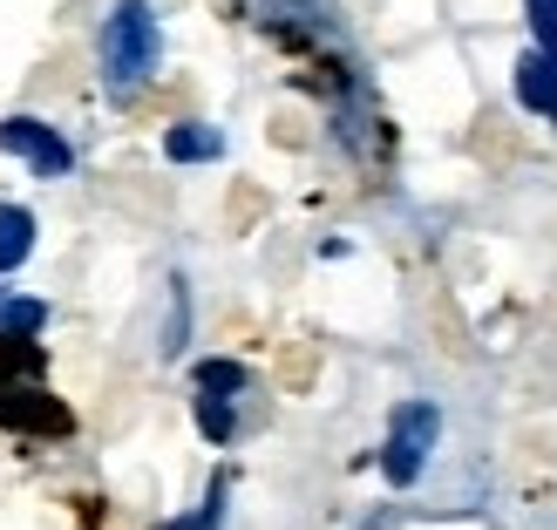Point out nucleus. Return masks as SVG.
Returning <instances> with one entry per match:
<instances>
[{"mask_svg": "<svg viewBox=\"0 0 557 530\" xmlns=\"http://www.w3.org/2000/svg\"><path fill=\"white\" fill-rule=\"evenodd\" d=\"M41 347L35 333H0V429L14 435H69L75 415L69 402L41 381Z\"/></svg>", "mask_w": 557, "mask_h": 530, "instance_id": "obj_1", "label": "nucleus"}, {"mask_svg": "<svg viewBox=\"0 0 557 530\" xmlns=\"http://www.w3.org/2000/svg\"><path fill=\"white\" fill-rule=\"evenodd\" d=\"M163 62V27L150 14V0H116L102 21V75H109V89L129 96L136 82H150Z\"/></svg>", "mask_w": 557, "mask_h": 530, "instance_id": "obj_2", "label": "nucleus"}, {"mask_svg": "<svg viewBox=\"0 0 557 530\" xmlns=\"http://www.w3.org/2000/svg\"><path fill=\"white\" fill-rule=\"evenodd\" d=\"M435 435H442V408H435V402H401L395 422H387V442H381V477L395 483V490L422 483Z\"/></svg>", "mask_w": 557, "mask_h": 530, "instance_id": "obj_3", "label": "nucleus"}, {"mask_svg": "<svg viewBox=\"0 0 557 530\" xmlns=\"http://www.w3.org/2000/svg\"><path fill=\"white\" fill-rule=\"evenodd\" d=\"M0 150L21 157L27 171L48 177V184L75 171V144H69V136L54 130V123H41V116H8V123H0Z\"/></svg>", "mask_w": 557, "mask_h": 530, "instance_id": "obj_4", "label": "nucleus"}, {"mask_svg": "<svg viewBox=\"0 0 557 530\" xmlns=\"http://www.w3.org/2000/svg\"><path fill=\"white\" fill-rule=\"evenodd\" d=\"M517 102L531 109V116H544V123H557V69L544 62V54L531 48L517 62Z\"/></svg>", "mask_w": 557, "mask_h": 530, "instance_id": "obj_5", "label": "nucleus"}, {"mask_svg": "<svg viewBox=\"0 0 557 530\" xmlns=\"http://www.w3.org/2000/svg\"><path fill=\"white\" fill-rule=\"evenodd\" d=\"M163 157H171V163H218V157H225V130H211V123H177L171 136H163Z\"/></svg>", "mask_w": 557, "mask_h": 530, "instance_id": "obj_6", "label": "nucleus"}, {"mask_svg": "<svg viewBox=\"0 0 557 530\" xmlns=\"http://www.w3.org/2000/svg\"><path fill=\"white\" fill-rule=\"evenodd\" d=\"M35 238H41L35 211H27V205H0V272L27 266V252H35Z\"/></svg>", "mask_w": 557, "mask_h": 530, "instance_id": "obj_7", "label": "nucleus"}, {"mask_svg": "<svg viewBox=\"0 0 557 530\" xmlns=\"http://www.w3.org/2000/svg\"><path fill=\"white\" fill-rule=\"evenodd\" d=\"M48 326V306L27 299V293H0V333H41Z\"/></svg>", "mask_w": 557, "mask_h": 530, "instance_id": "obj_8", "label": "nucleus"}, {"mask_svg": "<svg viewBox=\"0 0 557 530\" xmlns=\"http://www.w3.org/2000/svg\"><path fill=\"white\" fill-rule=\"evenodd\" d=\"M198 429H205L211 442H232V435H238V415H232V395H205V387H198Z\"/></svg>", "mask_w": 557, "mask_h": 530, "instance_id": "obj_9", "label": "nucleus"}, {"mask_svg": "<svg viewBox=\"0 0 557 530\" xmlns=\"http://www.w3.org/2000/svg\"><path fill=\"white\" fill-rule=\"evenodd\" d=\"M190 381H198L205 395H245V381H252V374H245L238 360H198V374H190Z\"/></svg>", "mask_w": 557, "mask_h": 530, "instance_id": "obj_10", "label": "nucleus"}, {"mask_svg": "<svg viewBox=\"0 0 557 530\" xmlns=\"http://www.w3.org/2000/svg\"><path fill=\"white\" fill-rule=\"evenodd\" d=\"M225 496H232V483L218 477V483H211V496H205L198 510H190V517H177V523H157V530H218V523H225Z\"/></svg>", "mask_w": 557, "mask_h": 530, "instance_id": "obj_11", "label": "nucleus"}, {"mask_svg": "<svg viewBox=\"0 0 557 530\" xmlns=\"http://www.w3.org/2000/svg\"><path fill=\"white\" fill-rule=\"evenodd\" d=\"M531 8V35H537V54L557 69V0H523Z\"/></svg>", "mask_w": 557, "mask_h": 530, "instance_id": "obj_12", "label": "nucleus"}]
</instances>
